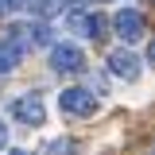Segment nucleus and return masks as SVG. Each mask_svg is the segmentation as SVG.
Instances as JSON below:
<instances>
[{
    "label": "nucleus",
    "instance_id": "f257e3e1",
    "mask_svg": "<svg viewBox=\"0 0 155 155\" xmlns=\"http://www.w3.org/2000/svg\"><path fill=\"white\" fill-rule=\"evenodd\" d=\"M116 35L124 39V47H136L143 39V16L136 8H120L116 12Z\"/></svg>",
    "mask_w": 155,
    "mask_h": 155
},
{
    "label": "nucleus",
    "instance_id": "f03ea898",
    "mask_svg": "<svg viewBox=\"0 0 155 155\" xmlns=\"http://www.w3.org/2000/svg\"><path fill=\"white\" fill-rule=\"evenodd\" d=\"M58 105H62V113H70V116H93V109H97L89 89H62Z\"/></svg>",
    "mask_w": 155,
    "mask_h": 155
},
{
    "label": "nucleus",
    "instance_id": "7ed1b4c3",
    "mask_svg": "<svg viewBox=\"0 0 155 155\" xmlns=\"http://www.w3.org/2000/svg\"><path fill=\"white\" fill-rule=\"evenodd\" d=\"M51 66H54L58 74H81L85 70V54L78 47H54L51 51Z\"/></svg>",
    "mask_w": 155,
    "mask_h": 155
},
{
    "label": "nucleus",
    "instance_id": "20e7f679",
    "mask_svg": "<svg viewBox=\"0 0 155 155\" xmlns=\"http://www.w3.org/2000/svg\"><path fill=\"white\" fill-rule=\"evenodd\" d=\"M12 116H16V120H23V124H43V120H47V109H43V105H39L35 97H16V101H12Z\"/></svg>",
    "mask_w": 155,
    "mask_h": 155
},
{
    "label": "nucleus",
    "instance_id": "39448f33",
    "mask_svg": "<svg viewBox=\"0 0 155 155\" xmlns=\"http://www.w3.org/2000/svg\"><path fill=\"white\" fill-rule=\"evenodd\" d=\"M109 70H113L116 78H124V81H136V78H140V58H136L132 51H113V54H109Z\"/></svg>",
    "mask_w": 155,
    "mask_h": 155
},
{
    "label": "nucleus",
    "instance_id": "423d86ee",
    "mask_svg": "<svg viewBox=\"0 0 155 155\" xmlns=\"http://www.w3.org/2000/svg\"><path fill=\"white\" fill-rule=\"evenodd\" d=\"M23 58V47L16 39H0V74L4 70H16V62Z\"/></svg>",
    "mask_w": 155,
    "mask_h": 155
},
{
    "label": "nucleus",
    "instance_id": "0eeeda50",
    "mask_svg": "<svg viewBox=\"0 0 155 155\" xmlns=\"http://www.w3.org/2000/svg\"><path fill=\"white\" fill-rule=\"evenodd\" d=\"M35 12L39 16H58V12H62V0H39Z\"/></svg>",
    "mask_w": 155,
    "mask_h": 155
},
{
    "label": "nucleus",
    "instance_id": "6e6552de",
    "mask_svg": "<svg viewBox=\"0 0 155 155\" xmlns=\"http://www.w3.org/2000/svg\"><path fill=\"white\" fill-rule=\"evenodd\" d=\"M19 8H27V0H0V12H19Z\"/></svg>",
    "mask_w": 155,
    "mask_h": 155
},
{
    "label": "nucleus",
    "instance_id": "1a4fd4ad",
    "mask_svg": "<svg viewBox=\"0 0 155 155\" xmlns=\"http://www.w3.org/2000/svg\"><path fill=\"white\" fill-rule=\"evenodd\" d=\"M0 147H8V124L0 120Z\"/></svg>",
    "mask_w": 155,
    "mask_h": 155
}]
</instances>
